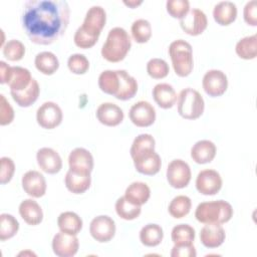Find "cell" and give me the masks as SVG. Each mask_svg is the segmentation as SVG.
<instances>
[{
  "instance_id": "obj_3",
  "label": "cell",
  "mask_w": 257,
  "mask_h": 257,
  "mask_svg": "<svg viewBox=\"0 0 257 257\" xmlns=\"http://www.w3.org/2000/svg\"><path fill=\"white\" fill-rule=\"evenodd\" d=\"M233 208L224 200L200 203L195 211L196 219L203 224H224L233 217Z\"/></svg>"
},
{
  "instance_id": "obj_27",
  "label": "cell",
  "mask_w": 257,
  "mask_h": 257,
  "mask_svg": "<svg viewBox=\"0 0 257 257\" xmlns=\"http://www.w3.org/2000/svg\"><path fill=\"white\" fill-rule=\"evenodd\" d=\"M13 100L21 107L32 105L38 98L40 87L36 79L32 78L30 84L21 91H10Z\"/></svg>"
},
{
  "instance_id": "obj_17",
  "label": "cell",
  "mask_w": 257,
  "mask_h": 257,
  "mask_svg": "<svg viewBox=\"0 0 257 257\" xmlns=\"http://www.w3.org/2000/svg\"><path fill=\"white\" fill-rule=\"evenodd\" d=\"M106 13L105 10L98 5L91 6L84 17L83 23L80 26L84 31L99 36L102 28L105 25Z\"/></svg>"
},
{
  "instance_id": "obj_7",
  "label": "cell",
  "mask_w": 257,
  "mask_h": 257,
  "mask_svg": "<svg viewBox=\"0 0 257 257\" xmlns=\"http://www.w3.org/2000/svg\"><path fill=\"white\" fill-rule=\"evenodd\" d=\"M136 170L147 176H154L159 173L162 161L155 149H147L132 157Z\"/></svg>"
},
{
  "instance_id": "obj_42",
  "label": "cell",
  "mask_w": 257,
  "mask_h": 257,
  "mask_svg": "<svg viewBox=\"0 0 257 257\" xmlns=\"http://www.w3.org/2000/svg\"><path fill=\"white\" fill-rule=\"evenodd\" d=\"M67 66L74 74H84L89 68V61L85 55L75 53L68 57Z\"/></svg>"
},
{
  "instance_id": "obj_53",
  "label": "cell",
  "mask_w": 257,
  "mask_h": 257,
  "mask_svg": "<svg viewBox=\"0 0 257 257\" xmlns=\"http://www.w3.org/2000/svg\"><path fill=\"white\" fill-rule=\"evenodd\" d=\"M1 34H2V38L4 39V33H3V30H1ZM3 43H4V40H2V42H1V44H0V46H1L2 48H3V46H4V45H3Z\"/></svg>"
},
{
  "instance_id": "obj_45",
  "label": "cell",
  "mask_w": 257,
  "mask_h": 257,
  "mask_svg": "<svg viewBox=\"0 0 257 257\" xmlns=\"http://www.w3.org/2000/svg\"><path fill=\"white\" fill-rule=\"evenodd\" d=\"M99 36L90 34L86 31H84L80 26L77 28V30L74 33L73 36V41L74 44L81 48V49H87V48H91L92 46L95 45V43L97 42Z\"/></svg>"
},
{
  "instance_id": "obj_41",
  "label": "cell",
  "mask_w": 257,
  "mask_h": 257,
  "mask_svg": "<svg viewBox=\"0 0 257 257\" xmlns=\"http://www.w3.org/2000/svg\"><path fill=\"white\" fill-rule=\"evenodd\" d=\"M2 51L3 55L8 60L18 61L21 60L25 54V46L21 41L17 39H11L4 44Z\"/></svg>"
},
{
  "instance_id": "obj_21",
  "label": "cell",
  "mask_w": 257,
  "mask_h": 257,
  "mask_svg": "<svg viewBox=\"0 0 257 257\" xmlns=\"http://www.w3.org/2000/svg\"><path fill=\"white\" fill-rule=\"evenodd\" d=\"M217 153L216 145L209 140L198 141L191 149V158L197 164H207L214 160Z\"/></svg>"
},
{
  "instance_id": "obj_40",
  "label": "cell",
  "mask_w": 257,
  "mask_h": 257,
  "mask_svg": "<svg viewBox=\"0 0 257 257\" xmlns=\"http://www.w3.org/2000/svg\"><path fill=\"white\" fill-rule=\"evenodd\" d=\"M147 72L154 79H162L169 74L170 67L166 60L162 58H152L147 63Z\"/></svg>"
},
{
  "instance_id": "obj_15",
  "label": "cell",
  "mask_w": 257,
  "mask_h": 257,
  "mask_svg": "<svg viewBox=\"0 0 257 257\" xmlns=\"http://www.w3.org/2000/svg\"><path fill=\"white\" fill-rule=\"evenodd\" d=\"M24 192L31 198H40L46 192V180L44 176L35 170L27 171L21 180Z\"/></svg>"
},
{
  "instance_id": "obj_35",
  "label": "cell",
  "mask_w": 257,
  "mask_h": 257,
  "mask_svg": "<svg viewBox=\"0 0 257 257\" xmlns=\"http://www.w3.org/2000/svg\"><path fill=\"white\" fill-rule=\"evenodd\" d=\"M195 229L188 224L176 225L171 232L174 245H191L195 240Z\"/></svg>"
},
{
  "instance_id": "obj_26",
  "label": "cell",
  "mask_w": 257,
  "mask_h": 257,
  "mask_svg": "<svg viewBox=\"0 0 257 257\" xmlns=\"http://www.w3.org/2000/svg\"><path fill=\"white\" fill-rule=\"evenodd\" d=\"M32 76L27 68L21 66H11L7 79L10 91H21L25 89L31 82Z\"/></svg>"
},
{
  "instance_id": "obj_46",
  "label": "cell",
  "mask_w": 257,
  "mask_h": 257,
  "mask_svg": "<svg viewBox=\"0 0 257 257\" xmlns=\"http://www.w3.org/2000/svg\"><path fill=\"white\" fill-rule=\"evenodd\" d=\"M1 162V174H0V183L5 185L9 183L15 172V164L12 159L8 157H2Z\"/></svg>"
},
{
  "instance_id": "obj_23",
  "label": "cell",
  "mask_w": 257,
  "mask_h": 257,
  "mask_svg": "<svg viewBox=\"0 0 257 257\" xmlns=\"http://www.w3.org/2000/svg\"><path fill=\"white\" fill-rule=\"evenodd\" d=\"M153 97L160 107L168 109L174 106L178 95L175 88L171 84L158 83L153 88Z\"/></svg>"
},
{
  "instance_id": "obj_36",
  "label": "cell",
  "mask_w": 257,
  "mask_h": 257,
  "mask_svg": "<svg viewBox=\"0 0 257 257\" xmlns=\"http://www.w3.org/2000/svg\"><path fill=\"white\" fill-rule=\"evenodd\" d=\"M191 207H192L191 199L188 196L179 195L170 202L168 211L172 217L176 219H181L190 213Z\"/></svg>"
},
{
  "instance_id": "obj_2",
  "label": "cell",
  "mask_w": 257,
  "mask_h": 257,
  "mask_svg": "<svg viewBox=\"0 0 257 257\" xmlns=\"http://www.w3.org/2000/svg\"><path fill=\"white\" fill-rule=\"evenodd\" d=\"M131 47L128 33L121 27H114L108 31L101 48V56L109 62H119L126 56Z\"/></svg>"
},
{
  "instance_id": "obj_39",
  "label": "cell",
  "mask_w": 257,
  "mask_h": 257,
  "mask_svg": "<svg viewBox=\"0 0 257 257\" xmlns=\"http://www.w3.org/2000/svg\"><path fill=\"white\" fill-rule=\"evenodd\" d=\"M131 31L132 36L136 42L146 43L152 36V25L146 19H137L133 22Z\"/></svg>"
},
{
  "instance_id": "obj_14",
  "label": "cell",
  "mask_w": 257,
  "mask_h": 257,
  "mask_svg": "<svg viewBox=\"0 0 257 257\" xmlns=\"http://www.w3.org/2000/svg\"><path fill=\"white\" fill-rule=\"evenodd\" d=\"M79 248V241L76 235L58 232L52 239L53 253L58 257H72Z\"/></svg>"
},
{
  "instance_id": "obj_48",
  "label": "cell",
  "mask_w": 257,
  "mask_h": 257,
  "mask_svg": "<svg viewBox=\"0 0 257 257\" xmlns=\"http://www.w3.org/2000/svg\"><path fill=\"white\" fill-rule=\"evenodd\" d=\"M244 21L250 26H257V2L251 0L246 3L243 9Z\"/></svg>"
},
{
  "instance_id": "obj_22",
  "label": "cell",
  "mask_w": 257,
  "mask_h": 257,
  "mask_svg": "<svg viewBox=\"0 0 257 257\" xmlns=\"http://www.w3.org/2000/svg\"><path fill=\"white\" fill-rule=\"evenodd\" d=\"M21 218L30 226H36L43 220V212L40 205L33 199H25L19 205Z\"/></svg>"
},
{
  "instance_id": "obj_33",
  "label": "cell",
  "mask_w": 257,
  "mask_h": 257,
  "mask_svg": "<svg viewBox=\"0 0 257 257\" xmlns=\"http://www.w3.org/2000/svg\"><path fill=\"white\" fill-rule=\"evenodd\" d=\"M98 86L106 94L115 96L119 88L118 70H104L98 76Z\"/></svg>"
},
{
  "instance_id": "obj_52",
  "label": "cell",
  "mask_w": 257,
  "mask_h": 257,
  "mask_svg": "<svg viewBox=\"0 0 257 257\" xmlns=\"http://www.w3.org/2000/svg\"><path fill=\"white\" fill-rule=\"evenodd\" d=\"M26 254H31V255H35L34 253H32V252H29V251H26V252H20V253H19V255H26Z\"/></svg>"
},
{
  "instance_id": "obj_29",
  "label": "cell",
  "mask_w": 257,
  "mask_h": 257,
  "mask_svg": "<svg viewBox=\"0 0 257 257\" xmlns=\"http://www.w3.org/2000/svg\"><path fill=\"white\" fill-rule=\"evenodd\" d=\"M119 74V88L114 96L119 100H128L133 98L138 91L137 79L128 74L124 69H118Z\"/></svg>"
},
{
  "instance_id": "obj_8",
  "label": "cell",
  "mask_w": 257,
  "mask_h": 257,
  "mask_svg": "<svg viewBox=\"0 0 257 257\" xmlns=\"http://www.w3.org/2000/svg\"><path fill=\"white\" fill-rule=\"evenodd\" d=\"M63 118V113L60 106L53 101L42 103L36 111L37 123L45 128L52 130L58 126Z\"/></svg>"
},
{
  "instance_id": "obj_50",
  "label": "cell",
  "mask_w": 257,
  "mask_h": 257,
  "mask_svg": "<svg viewBox=\"0 0 257 257\" xmlns=\"http://www.w3.org/2000/svg\"><path fill=\"white\" fill-rule=\"evenodd\" d=\"M11 66L8 65L5 61H0V83H7V79L10 73Z\"/></svg>"
},
{
  "instance_id": "obj_20",
  "label": "cell",
  "mask_w": 257,
  "mask_h": 257,
  "mask_svg": "<svg viewBox=\"0 0 257 257\" xmlns=\"http://www.w3.org/2000/svg\"><path fill=\"white\" fill-rule=\"evenodd\" d=\"M226 238V233L221 224H205L200 231V241L206 248L221 246Z\"/></svg>"
},
{
  "instance_id": "obj_44",
  "label": "cell",
  "mask_w": 257,
  "mask_h": 257,
  "mask_svg": "<svg viewBox=\"0 0 257 257\" xmlns=\"http://www.w3.org/2000/svg\"><path fill=\"white\" fill-rule=\"evenodd\" d=\"M156 146V142L155 139L152 135L150 134H141L138 137L135 138L131 150H130V154L131 157L135 156L136 154H138L139 152H142L144 150L147 149H155Z\"/></svg>"
},
{
  "instance_id": "obj_30",
  "label": "cell",
  "mask_w": 257,
  "mask_h": 257,
  "mask_svg": "<svg viewBox=\"0 0 257 257\" xmlns=\"http://www.w3.org/2000/svg\"><path fill=\"white\" fill-rule=\"evenodd\" d=\"M57 226L61 232L77 235L82 229V220L74 212H62L57 218Z\"/></svg>"
},
{
  "instance_id": "obj_16",
  "label": "cell",
  "mask_w": 257,
  "mask_h": 257,
  "mask_svg": "<svg viewBox=\"0 0 257 257\" xmlns=\"http://www.w3.org/2000/svg\"><path fill=\"white\" fill-rule=\"evenodd\" d=\"M69 170L79 174H90L93 170V157L84 148H75L68 156Z\"/></svg>"
},
{
  "instance_id": "obj_4",
  "label": "cell",
  "mask_w": 257,
  "mask_h": 257,
  "mask_svg": "<svg viewBox=\"0 0 257 257\" xmlns=\"http://www.w3.org/2000/svg\"><path fill=\"white\" fill-rule=\"evenodd\" d=\"M169 55L178 76L186 77L192 72L194 67L193 48L189 42L183 39L173 41L169 46Z\"/></svg>"
},
{
  "instance_id": "obj_12",
  "label": "cell",
  "mask_w": 257,
  "mask_h": 257,
  "mask_svg": "<svg viewBox=\"0 0 257 257\" xmlns=\"http://www.w3.org/2000/svg\"><path fill=\"white\" fill-rule=\"evenodd\" d=\"M128 116L135 125L139 127H147L155 122L156 109L149 101L140 100L132 105Z\"/></svg>"
},
{
  "instance_id": "obj_10",
  "label": "cell",
  "mask_w": 257,
  "mask_h": 257,
  "mask_svg": "<svg viewBox=\"0 0 257 257\" xmlns=\"http://www.w3.org/2000/svg\"><path fill=\"white\" fill-rule=\"evenodd\" d=\"M202 86L209 96H221L228 87L227 75L222 70L210 69L203 76Z\"/></svg>"
},
{
  "instance_id": "obj_51",
  "label": "cell",
  "mask_w": 257,
  "mask_h": 257,
  "mask_svg": "<svg viewBox=\"0 0 257 257\" xmlns=\"http://www.w3.org/2000/svg\"><path fill=\"white\" fill-rule=\"evenodd\" d=\"M123 3H124L126 6L131 7V8H136V7H138L139 5H141V4L143 3V1H142V0H140V1L131 0V1H123Z\"/></svg>"
},
{
  "instance_id": "obj_28",
  "label": "cell",
  "mask_w": 257,
  "mask_h": 257,
  "mask_svg": "<svg viewBox=\"0 0 257 257\" xmlns=\"http://www.w3.org/2000/svg\"><path fill=\"white\" fill-rule=\"evenodd\" d=\"M123 197L132 204L142 206L149 201L151 190L144 182H134L125 189Z\"/></svg>"
},
{
  "instance_id": "obj_38",
  "label": "cell",
  "mask_w": 257,
  "mask_h": 257,
  "mask_svg": "<svg viewBox=\"0 0 257 257\" xmlns=\"http://www.w3.org/2000/svg\"><path fill=\"white\" fill-rule=\"evenodd\" d=\"M19 230V223L14 216L7 213L0 215V240L6 241L14 237Z\"/></svg>"
},
{
  "instance_id": "obj_1",
  "label": "cell",
  "mask_w": 257,
  "mask_h": 257,
  "mask_svg": "<svg viewBox=\"0 0 257 257\" xmlns=\"http://www.w3.org/2000/svg\"><path fill=\"white\" fill-rule=\"evenodd\" d=\"M70 17L63 0H28L23 5L21 24L31 42L49 45L66 31Z\"/></svg>"
},
{
  "instance_id": "obj_25",
  "label": "cell",
  "mask_w": 257,
  "mask_h": 257,
  "mask_svg": "<svg viewBox=\"0 0 257 257\" xmlns=\"http://www.w3.org/2000/svg\"><path fill=\"white\" fill-rule=\"evenodd\" d=\"M213 17L219 25H230L237 17L236 4L231 1H221L217 3L213 9Z\"/></svg>"
},
{
  "instance_id": "obj_18",
  "label": "cell",
  "mask_w": 257,
  "mask_h": 257,
  "mask_svg": "<svg viewBox=\"0 0 257 257\" xmlns=\"http://www.w3.org/2000/svg\"><path fill=\"white\" fill-rule=\"evenodd\" d=\"M36 161L38 167L46 174L53 175L62 168V160L59 154L51 148H41L37 151Z\"/></svg>"
},
{
  "instance_id": "obj_11",
  "label": "cell",
  "mask_w": 257,
  "mask_h": 257,
  "mask_svg": "<svg viewBox=\"0 0 257 257\" xmlns=\"http://www.w3.org/2000/svg\"><path fill=\"white\" fill-rule=\"evenodd\" d=\"M222 188V178L220 174L212 169L201 171L196 178V189L202 195H216Z\"/></svg>"
},
{
  "instance_id": "obj_24",
  "label": "cell",
  "mask_w": 257,
  "mask_h": 257,
  "mask_svg": "<svg viewBox=\"0 0 257 257\" xmlns=\"http://www.w3.org/2000/svg\"><path fill=\"white\" fill-rule=\"evenodd\" d=\"M64 183L67 190L72 194H83L90 187L91 177L90 174H79L68 170L65 175Z\"/></svg>"
},
{
  "instance_id": "obj_43",
  "label": "cell",
  "mask_w": 257,
  "mask_h": 257,
  "mask_svg": "<svg viewBox=\"0 0 257 257\" xmlns=\"http://www.w3.org/2000/svg\"><path fill=\"white\" fill-rule=\"evenodd\" d=\"M166 8L172 17L182 19L190 11V2L188 0H168Z\"/></svg>"
},
{
  "instance_id": "obj_13",
  "label": "cell",
  "mask_w": 257,
  "mask_h": 257,
  "mask_svg": "<svg viewBox=\"0 0 257 257\" xmlns=\"http://www.w3.org/2000/svg\"><path fill=\"white\" fill-rule=\"evenodd\" d=\"M180 26L185 33L192 36H197L202 34L207 28L208 19L202 10L193 8L190 9L185 17L180 19Z\"/></svg>"
},
{
  "instance_id": "obj_32",
  "label": "cell",
  "mask_w": 257,
  "mask_h": 257,
  "mask_svg": "<svg viewBox=\"0 0 257 257\" xmlns=\"http://www.w3.org/2000/svg\"><path fill=\"white\" fill-rule=\"evenodd\" d=\"M163 228L158 224H147L140 231V240L147 247H156L163 241Z\"/></svg>"
},
{
  "instance_id": "obj_49",
  "label": "cell",
  "mask_w": 257,
  "mask_h": 257,
  "mask_svg": "<svg viewBox=\"0 0 257 257\" xmlns=\"http://www.w3.org/2000/svg\"><path fill=\"white\" fill-rule=\"evenodd\" d=\"M172 257H196L197 252L195 246L191 245H174L171 251Z\"/></svg>"
},
{
  "instance_id": "obj_37",
  "label": "cell",
  "mask_w": 257,
  "mask_h": 257,
  "mask_svg": "<svg viewBox=\"0 0 257 257\" xmlns=\"http://www.w3.org/2000/svg\"><path fill=\"white\" fill-rule=\"evenodd\" d=\"M115 212L116 214L123 220H134L137 219L141 212H142V208L139 205H135L132 204L131 202H128L124 197H120L116 200L115 202Z\"/></svg>"
},
{
  "instance_id": "obj_34",
  "label": "cell",
  "mask_w": 257,
  "mask_h": 257,
  "mask_svg": "<svg viewBox=\"0 0 257 257\" xmlns=\"http://www.w3.org/2000/svg\"><path fill=\"white\" fill-rule=\"evenodd\" d=\"M236 54L246 60L254 59L257 55V35H251L241 38L235 46Z\"/></svg>"
},
{
  "instance_id": "obj_47",
  "label": "cell",
  "mask_w": 257,
  "mask_h": 257,
  "mask_svg": "<svg viewBox=\"0 0 257 257\" xmlns=\"http://www.w3.org/2000/svg\"><path fill=\"white\" fill-rule=\"evenodd\" d=\"M14 119V110L3 94L0 95V124L7 125Z\"/></svg>"
},
{
  "instance_id": "obj_19",
  "label": "cell",
  "mask_w": 257,
  "mask_h": 257,
  "mask_svg": "<svg viewBox=\"0 0 257 257\" xmlns=\"http://www.w3.org/2000/svg\"><path fill=\"white\" fill-rule=\"evenodd\" d=\"M96 117L106 126H115L123 120L124 115L122 109L115 103L103 102L96 109Z\"/></svg>"
},
{
  "instance_id": "obj_9",
  "label": "cell",
  "mask_w": 257,
  "mask_h": 257,
  "mask_svg": "<svg viewBox=\"0 0 257 257\" xmlns=\"http://www.w3.org/2000/svg\"><path fill=\"white\" fill-rule=\"evenodd\" d=\"M89 233L95 241L106 243L114 237L115 223L107 215L96 216L90 222Z\"/></svg>"
},
{
  "instance_id": "obj_5",
  "label": "cell",
  "mask_w": 257,
  "mask_h": 257,
  "mask_svg": "<svg viewBox=\"0 0 257 257\" xmlns=\"http://www.w3.org/2000/svg\"><path fill=\"white\" fill-rule=\"evenodd\" d=\"M179 114L186 119L199 118L205 109V101L199 91L191 87L184 88L177 97Z\"/></svg>"
},
{
  "instance_id": "obj_6",
  "label": "cell",
  "mask_w": 257,
  "mask_h": 257,
  "mask_svg": "<svg viewBox=\"0 0 257 257\" xmlns=\"http://www.w3.org/2000/svg\"><path fill=\"white\" fill-rule=\"evenodd\" d=\"M167 181L175 189L187 187L191 181L192 173L188 163L181 159L173 160L167 168Z\"/></svg>"
},
{
  "instance_id": "obj_31",
  "label": "cell",
  "mask_w": 257,
  "mask_h": 257,
  "mask_svg": "<svg viewBox=\"0 0 257 257\" xmlns=\"http://www.w3.org/2000/svg\"><path fill=\"white\" fill-rule=\"evenodd\" d=\"M35 67L38 71L45 75H51L59 67V61L57 56L50 51H42L35 56Z\"/></svg>"
}]
</instances>
